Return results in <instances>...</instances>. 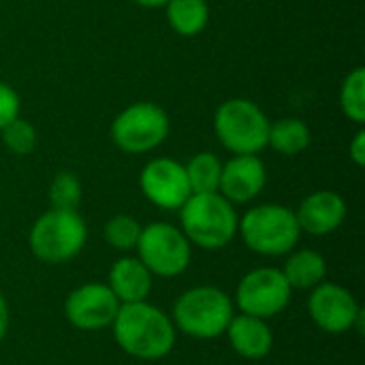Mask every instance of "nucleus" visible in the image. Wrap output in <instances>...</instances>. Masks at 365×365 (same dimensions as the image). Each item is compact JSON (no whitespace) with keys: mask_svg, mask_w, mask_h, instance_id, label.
Returning a JSON list of instances; mask_svg holds the SVG:
<instances>
[{"mask_svg":"<svg viewBox=\"0 0 365 365\" xmlns=\"http://www.w3.org/2000/svg\"><path fill=\"white\" fill-rule=\"evenodd\" d=\"M141 229L143 227L139 225L137 218H133L128 214H118L107 220V225L103 229V237L111 248H115L120 252H128V250H135Z\"/></svg>","mask_w":365,"mask_h":365,"instance_id":"4be33fe9","label":"nucleus"},{"mask_svg":"<svg viewBox=\"0 0 365 365\" xmlns=\"http://www.w3.org/2000/svg\"><path fill=\"white\" fill-rule=\"evenodd\" d=\"M169 128V115L160 105L139 101L115 115L111 122V139L126 154H145L167 139Z\"/></svg>","mask_w":365,"mask_h":365,"instance_id":"0eeeda50","label":"nucleus"},{"mask_svg":"<svg viewBox=\"0 0 365 365\" xmlns=\"http://www.w3.org/2000/svg\"><path fill=\"white\" fill-rule=\"evenodd\" d=\"M214 130L231 154H259L267 148L269 120L257 103L229 98L216 109Z\"/></svg>","mask_w":365,"mask_h":365,"instance_id":"423d86ee","label":"nucleus"},{"mask_svg":"<svg viewBox=\"0 0 365 365\" xmlns=\"http://www.w3.org/2000/svg\"><path fill=\"white\" fill-rule=\"evenodd\" d=\"M237 233L252 252L263 257L289 255L291 250H295L302 237L295 212L278 203H263L250 207L240 218Z\"/></svg>","mask_w":365,"mask_h":365,"instance_id":"7ed1b4c3","label":"nucleus"},{"mask_svg":"<svg viewBox=\"0 0 365 365\" xmlns=\"http://www.w3.org/2000/svg\"><path fill=\"white\" fill-rule=\"evenodd\" d=\"M21 109V101L19 94L4 81H0V130L19 115Z\"/></svg>","mask_w":365,"mask_h":365,"instance_id":"393cba45","label":"nucleus"},{"mask_svg":"<svg viewBox=\"0 0 365 365\" xmlns=\"http://www.w3.org/2000/svg\"><path fill=\"white\" fill-rule=\"evenodd\" d=\"M135 250L137 259L150 269V274L160 278L184 274L192 259V244L182 229L169 222H152L143 227Z\"/></svg>","mask_w":365,"mask_h":365,"instance_id":"6e6552de","label":"nucleus"},{"mask_svg":"<svg viewBox=\"0 0 365 365\" xmlns=\"http://www.w3.org/2000/svg\"><path fill=\"white\" fill-rule=\"evenodd\" d=\"M111 327L118 346L126 355L143 361L163 359L175 346V325L171 317L148 302L122 304Z\"/></svg>","mask_w":365,"mask_h":365,"instance_id":"f257e3e1","label":"nucleus"},{"mask_svg":"<svg viewBox=\"0 0 365 365\" xmlns=\"http://www.w3.org/2000/svg\"><path fill=\"white\" fill-rule=\"evenodd\" d=\"M81 182L71 171H60L49 184V205L53 210H77L81 203Z\"/></svg>","mask_w":365,"mask_h":365,"instance_id":"b1692460","label":"nucleus"},{"mask_svg":"<svg viewBox=\"0 0 365 365\" xmlns=\"http://www.w3.org/2000/svg\"><path fill=\"white\" fill-rule=\"evenodd\" d=\"M2 143L9 152L17 154V156H28L34 152L36 143H38V133L34 128L32 122L24 120L21 115H17L15 120H11L2 130Z\"/></svg>","mask_w":365,"mask_h":365,"instance_id":"5701e85b","label":"nucleus"},{"mask_svg":"<svg viewBox=\"0 0 365 365\" xmlns=\"http://www.w3.org/2000/svg\"><path fill=\"white\" fill-rule=\"evenodd\" d=\"M310 128L299 118H282L278 122H269L267 145L278 154L297 156L310 145Z\"/></svg>","mask_w":365,"mask_h":365,"instance_id":"6ab92c4d","label":"nucleus"},{"mask_svg":"<svg viewBox=\"0 0 365 365\" xmlns=\"http://www.w3.org/2000/svg\"><path fill=\"white\" fill-rule=\"evenodd\" d=\"M229 342L233 351L244 357V359H263L272 353L274 346V336L267 325V321L250 314H240L233 317L227 331Z\"/></svg>","mask_w":365,"mask_h":365,"instance_id":"2eb2a0df","label":"nucleus"},{"mask_svg":"<svg viewBox=\"0 0 365 365\" xmlns=\"http://www.w3.org/2000/svg\"><path fill=\"white\" fill-rule=\"evenodd\" d=\"M167 21L180 36H197L210 21L207 0H167Z\"/></svg>","mask_w":365,"mask_h":365,"instance_id":"a211bd4d","label":"nucleus"},{"mask_svg":"<svg viewBox=\"0 0 365 365\" xmlns=\"http://www.w3.org/2000/svg\"><path fill=\"white\" fill-rule=\"evenodd\" d=\"M180 229L203 250H220L237 235V212L220 192L190 195L180 207Z\"/></svg>","mask_w":365,"mask_h":365,"instance_id":"f03ea898","label":"nucleus"},{"mask_svg":"<svg viewBox=\"0 0 365 365\" xmlns=\"http://www.w3.org/2000/svg\"><path fill=\"white\" fill-rule=\"evenodd\" d=\"M133 2L139 6H145V9H158V6L167 4V0H133Z\"/></svg>","mask_w":365,"mask_h":365,"instance_id":"cd10ccee","label":"nucleus"},{"mask_svg":"<svg viewBox=\"0 0 365 365\" xmlns=\"http://www.w3.org/2000/svg\"><path fill=\"white\" fill-rule=\"evenodd\" d=\"M267 182V171L259 154H233L222 165L218 192L235 203H248L261 195Z\"/></svg>","mask_w":365,"mask_h":365,"instance_id":"ddd939ff","label":"nucleus"},{"mask_svg":"<svg viewBox=\"0 0 365 365\" xmlns=\"http://www.w3.org/2000/svg\"><path fill=\"white\" fill-rule=\"evenodd\" d=\"M186 178L190 184V192L199 195V192H218V184H220V171H222V163L210 154V152H199L195 154L186 165Z\"/></svg>","mask_w":365,"mask_h":365,"instance_id":"aec40b11","label":"nucleus"},{"mask_svg":"<svg viewBox=\"0 0 365 365\" xmlns=\"http://www.w3.org/2000/svg\"><path fill=\"white\" fill-rule=\"evenodd\" d=\"M282 274L291 289L295 291H308L317 284L325 282L327 276V261L321 252L304 248V250H291L289 259L282 267Z\"/></svg>","mask_w":365,"mask_h":365,"instance_id":"f3484780","label":"nucleus"},{"mask_svg":"<svg viewBox=\"0 0 365 365\" xmlns=\"http://www.w3.org/2000/svg\"><path fill=\"white\" fill-rule=\"evenodd\" d=\"M233 302L216 287H195L178 297L171 321L175 329L197 340L225 336L233 319Z\"/></svg>","mask_w":365,"mask_h":365,"instance_id":"20e7f679","label":"nucleus"},{"mask_svg":"<svg viewBox=\"0 0 365 365\" xmlns=\"http://www.w3.org/2000/svg\"><path fill=\"white\" fill-rule=\"evenodd\" d=\"M310 291L308 314L319 329L338 336L355 329L361 323L364 310L349 289L336 282H321Z\"/></svg>","mask_w":365,"mask_h":365,"instance_id":"9d476101","label":"nucleus"},{"mask_svg":"<svg viewBox=\"0 0 365 365\" xmlns=\"http://www.w3.org/2000/svg\"><path fill=\"white\" fill-rule=\"evenodd\" d=\"M349 156L351 160L357 165V167H364L365 165V130L359 128L353 137V141L349 143Z\"/></svg>","mask_w":365,"mask_h":365,"instance_id":"a878e982","label":"nucleus"},{"mask_svg":"<svg viewBox=\"0 0 365 365\" xmlns=\"http://www.w3.org/2000/svg\"><path fill=\"white\" fill-rule=\"evenodd\" d=\"M118 310L120 302L103 282H88L77 287L64 302L66 321L81 331H98L111 327Z\"/></svg>","mask_w":365,"mask_h":365,"instance_id":"9b49d317","label":"nucleus"},{"mask_svg":"<svg viewBox=\"0 0 365 365\" xmlns=\"http://www.w3.org/2000/svg\"><path fill=\"white\" fill-rule=\"evenodd\" d=\"M141 192L160 210H180L192 195L182 163L160 156L150 160L139 175Z\"/></svg>","mask_w":365,"mask_h":365,"instance_id":"f8f14e48","label":"nucleus"},{"mask_svg":"<svg viewBox=\"0 0 365 365\" xmlns=\"http://www.w3.org/2000/svg\"><path fill=\"white\" fill-rule=\"evenodd\" d=\"M107 287L120 306L145 302L152 291V274L137 257H122L111 265Z\"/></svg>","mask_w":365,"mask_h":365,"instance_id":"dca6fc26","label":"nucleus"},{"mask_svg":"<svg viewBox=\"0 0 365 365\" xmlns=\"http://www.w3.org/2000/svg\"><path fill=\"white\" fill-rule=\"evenodd\" d=\"M302 233L308 235H329L346 218V203L334 190H317L308 195L295 212Z\"/></svg>","mask_w":365,"mask_h":365,"instance_id":"4468645a","label":"nucleus"},{"mask_svg":"<svg viewBox=\"0 0 365 365\" xmlns=\"http://www.w3.org/2000/svg\"><path fill=\"white\" fill-rule=\"evenodd\" d=\"M6 331H9V306L4 295L0 293V342L4 340Z\"/></svg>","mask_w":365,"mask_h":365,"instance_id":"bb28decb","label":"nucleus"},{"mask_svg":"<svg viewBox=\"0 0 365 365\" xmlns=\"http://www.w3.org/2000/svg\"><path fill=\"white\" fill-rule=\"evenodd\" d=\"M88 229L77 210H47L41 214L30 229L32 255L47 263L60 265L75 259L86 246Z\"/></svg>","mask_w":365,"mask_h":365,"instance_id":"39448f33","label":"nucleus"},{"mask_svg":"<svg viewBox=\"0 0 365 365\" xmlns=\"http://www.w3.org/2000/svg\"><path fill=\"white\" fill-rule=\"evenodd\" d=\"M340 109L342 113L364 126L365 122V71L361 66L353 68L344 81H342V88H340Z\"/></svg>","mask_w":365,"mask_h":365,"instance_id":"412c9836","label":"nucleus"},{"mask_svg":"<svg viewBox=\"0 0 365 365\" xmlns=\"http://www.w3.org/2000/svg\"><path fill=\"white\" fill-rule=\"evenodd\" d=\"M293 289L287 282L282 269L278 267H259L248 272L235 291L237 308L244 314L259 317L263 321L280 314L291 302Z\"/></svg>","mask_w":365,"mask_h":365,"instance_id":"1a4fd4ad","label":"nucleus"}]
</instances>
